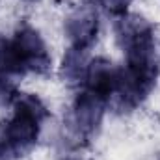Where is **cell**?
Masks as SVG:
<instances>
[{"label":"cell","instance_id":"9c48e42d","mask_svg":"<svg viewBox=\"0 0 160 160\" xmlns=\"http://www.w3.org/2000/svg\"><path fill=\"white\" fill-rule=\"evenodd\" d=\"M73 160H84V158H73Z\"/></svg>","mask_w":160,"mask_h":160},{"label":"cell","instance_id":"7a4b0ae2","mask_svg":"<svg viewBox=\"0 0 160 160\" xmlns=\"http://www.w3.org/2000/svg\"><path fill=\"white\" fill-rule=\"evenodd\" d=\"M50 69V56L45 41L32 26H22L11 39L0 38V73L24 75L47 73Z\"/></svg>","mask_w":160,"mask_h":160},{"label":"cell","instance_id":"52a82bcc","mask_svg":"<svg viewBox=\"0 0 160 160\" xmlns=\"http://www.w3.org/2000/svg\"><path fill=\"white\" fill-rule=\"evenodd\" d=\"M108 13L112 15H118V17H123L127 15V6H128V0H102L101 4Z\"/></svg>","mask_w":160,"mask_h":160},{"label":"cell","instance_id":"277c9868","mask_svg":"<svg viewBox=\"0 0 160 160\" xmlns=\"http://www.w3.org/2000/svg\"><path fill=\"white\" fill-rule=\"evenodd\" d=\"M86 91L93 93L95 97L108 101L116 93L118 86V71L112 67V63L104 58H95L88 63L86 75H84Z\"/></svg>","mask_w":160,"mask_h":160},{"label":"cell","instance_id":"6da1fadb","mask_svg":"<svg viewBox=\"0 0 160 160\" xmlns=\"http://www.w3.org/2000/svg\"><path fill=\"white\" fill-rule=\"evenodd\" d=\"M13 104V116L0 121V160L24 157L38 143L41 121L47 118L45 104L32 93H19Z\"/></svg>","mask_w":160,"mask_h":160},{"label":"cell","instance_id":"ba28073f","mask_svg":"<svg viewBox=\"0 0 160 160\" xmlns=\"http://www.w3.org/2000/svg\"><path fill=\"white\" fill-rule=\"evenodd\" d=\"M86 4H88V6H101L102 0H86Z\"/></svg>","mask_w":160,"mask_h":160},{"label":"cell","instance_id":"5b68a950","mask_svg":"<svg viewBox=\"0 0 160 160\" xmlns=\"http://www.w3.org/2000/svg\"><path fill=\"white\" fill-rule=\"evenodd\" d=\"M65 32H67V38L71 41L73 48L88 50L93 45V41L97 39V32H99L97 13L93 9H89V8L75 11L67 19Z\"/></svg>","mask_w":160,"mask_h":160},{"label":"cell","instance_id":"8992f818","mask_svg":"<svg viewBox=\"0 0 160 160\" xmlns=\"http://www.w3.org/2000/svg\"><path fill=\"white\" fill-rule=\"evenodd\" d=\"M86 52L88 50H80V48H69L63 56V62H62V77L71 82V84H77L80 80H84L86 75V67H88V58H86Z\"/></svg>","mask_w":160,"mask_h":160},{"label":"cell","instance_id":"3957f363","mask_svg":"<svg viewBox=\"0 0 160 160\" xmlns=\"http://www.w3.org/2000/svg\"><path fill=\"white\" fill-rule=\"evenodd\" d=\"M104 102L106 101L95 97L86 89L78 93L71 114V128L77 138H88L99 128L104 114Z\"/></svg>","mask_w":160,"mask_h":160}]
</instances>
